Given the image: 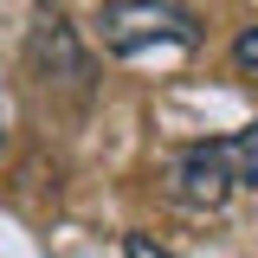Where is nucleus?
<instances>
[{"instance_id": "nucleus-2", "label": "nucleus", "mask_w": 258, "mask_h": 258, "mask_svg": "<svg viewBox=\"0 0 258 258\" xmlns=\"http://www.w3.org/2000/svg\"><path fill=\"white\" fill-rule=\"evenodd\" d=\"M97 39L116 58H142V52H161V45L194 52L200 45V26H194L174 0H110L97 13Z\"/></svg>"}, {"instance_id": "nucleus-4", "label": "nucleus", "mask_w": 258, "mask_h": 258, "mask_svg": "<svg viewBox=\"0 0 258 258\" xmlns=\"http://www.w3.org/2000/svg\"><path fill=\"white\" fill-rule=\"evenodd\" d=\"M123 258H168V252H161L149 232H129V239H123Z\"/></svg>"}, {"instance_id": "nucleus-1", "label": "nucleus", "mask_w": 258, "mask_h": 258, "mask_svg": "<svg viewBox=\"0 0 258 258\" xmlns=\"http://www.w3.org/2000/svg\"><path fill=\"white\" fill-rule=\"evenodd\" d=\"M258 187V123L239 136H213V142H187L161 168V194L187 213H220L232 194Z\"/></svg>"}, {"instance_id": "nucleus-3", "label": "nucleus", "mask_w": 258, "mask_h": 258, "mask_svg": "<svg viewBox=\"0 0 258 258\" xmlns=\"http://www.w3.org/2000/svg\"><path fill=\"white\" fill-rule=\"evenodd\" d=\"M232 58L245 64V71H258V26H245L239 39H232Z\"/></svg>"}, {"instance_id": "nucleus-5", "label": "nucleus", "mask_w": 258, "mask_h": 258, "mask_svg": "<svg viewBox=\"0 0 258 258\" xmlns=\"http://www.w3.org/2000/svg\"><path fill=\"white\" fill-rule=\"evenodd\" d=\"M0 155H7V97H0Z\"/></svg>"}]
</instances>
